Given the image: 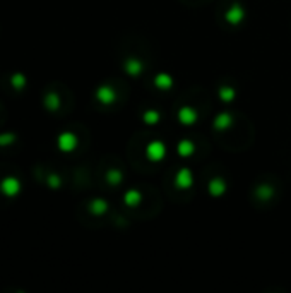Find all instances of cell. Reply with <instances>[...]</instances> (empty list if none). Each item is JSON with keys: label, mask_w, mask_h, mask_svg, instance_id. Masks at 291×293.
Wrapping results in <instances>:
<instances>
[{"label": "cell", "mask_w": 291, "mask_h": 293, "mask_svg": "<svg viewBox=\"0 0 291 293\" xmlns=\"http://www.w3.org/2000/svg\"><path fill=\"white\" fill-rule=\"evenodd\" d=\"M147 154H149L151 160L158 161L164 156V146L161 143H153L149 147H147Z\"/></svg>", "instance_id": "obj_1"}, {"label": "cell", "mask_w": 291, "mask_h": 293, "mask_svg": "<svg viewBox=\"0 0 291 293\" xmlns=\"http://www.w3.org/2000/svg\"><path fill=\"white\" fill-rule=\"evenodd\" d=\"M2 189H4V192H5V194H9V196H14V194L19 190V183H18V180H14V179H7V180H4V183H2Z\"/></svg>", "instance_id": "obj_2"}, {"label": "cell", "mask_w": 291, "mask_h": 293, "mask_svg": "<svg viewBox=\"0 0 291 293\" xmlns=\"http://www.w3.org/2000/svg\"><path fill=\"white\" fill-rule=\"evenodd\" d=\"M75 146V139L71 136V134H65V136L60 137V147L62 149H72Z\"/></svg>", "instance_id": "obj_3"}, {"label": "cell", "mask_w": 291, "mask_h": 293, "mask_svg": "<svg viewBox=\"0 0 291 293\" xmlns=\"http://www.w3.org/2000/svg\"><path fill=\"white\" fill-rule=\"evenodd\" d=\"M180 120L185 122V124H190V122L196 120V113L192 110H188V108H185V110L180 111Z\"/></svg>", "instance_id": "obj_4"}, {"label": "cell", "mask_w": 291, "mask_h": 293, "mask_svg": "<svg viewBox=\"0 0 291 293\" xmlns=\"http://www.w3.org/2000/svg\"><path fill=\"white\" fill-rule=\"evenodd\" d=\"M178 185H182V187H188L190 185V173L188 172H182L180 175H178Z\"/></svg>", "instance_id": "obj_5"}]
</instances>
